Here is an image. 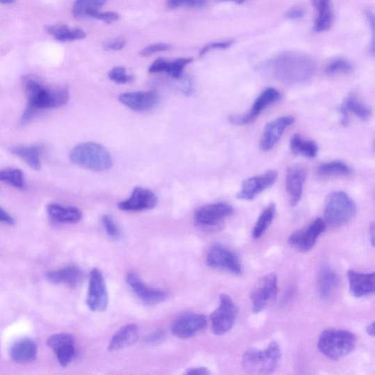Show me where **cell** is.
<instances>
[{"instance_id": "49", "label": "cell", "mask_w": 375, "mask_h": 375, "mask_svg": "<svg viewBox=\"0 0 375 375\" xmlns=\"http://www.w3.org/2000/svg\"><path fill=\"white\" fill-rule=\"evenodd\" d=\"M184 374L188 375H207L210 374L211 372L206 367H193L187 369Z\"/></svg>"}, {"instance_id": "26", "label": "cell", "mask_w": 375, "mask_h": 375, "mask_svg": "<svg viewBox=\"0 0 375 375\" xmlns=\"http://www.w3.org/2000/svg\"><path fill=\"white\" fill-rule=\"evenodd\" d=\"M138 337V327L135 324H128L120 328L111 339L108 350L118 351L136 342Z\"/></svg>"}, {"instance_id": "8", "label": "cell", "mask_w": 375, "mask_h": 375, "mask_svg": "<svg viewBox=\"0 0 375 375\" xmlns=\"http://www.w3.org/2000/svg\"><path fill=\"white\" fill-rule=\"evenodd\" d=\"M207 265L213 269H218L240 275L243 273V266L240 259L231 249L216 244L207 253Z\"/></svg>"}, {"instance_id": "9", "label": "cell", "mask_w": 375, "mask_h": 375, "mask_svg": "<svg viewBox=\"0 0 375 375\" xmlns=\"http://www.w3.org/2000/svg\"><path fill=\"white\" fill-rule=\"evenodd\" d=\"M278 291L279 289L276 275L269 273L263 276L257 282L250 296L254 312L259 313L265 310L267 305L276 299Z\"/></svg>"}, {"instance_id": "6", "label": "cell", "mask_w": 375, "mask_h": 375, "mask_svg": "<svg viewBox=\"0 0 375 375\" xmlns=\"http://www.w3.org/2000/svg\"><path fill=\"white\" fill-rule=\"evenodd\" d=\"M356 207L353 200L343 191L329 194L324 206V221L333 227L347 223L355 216Z\"/></svg>"}, {"instance_id": "27", "label": "cell", "mask_w": 375, "mask_h": 375, "mask_svg": "<svg viewBox=\"0 0 375 375\" xmlns=\"http://www.w3.org/2000/svg\"><path fill=\"white\" fill-rule=\"evenodd\" d=\"M192 61V58H178L173 61L159 58L150 65L149 72L151 74L165 72L175 79H180L185 67Z\"/></svg>"}, {"instance_id": "28", "label": "cell", "mask_w": 375, "mask_h": 375, "mask_svg": "<svg viewBox=\"0 0 375 375\" xmlns=\"http://www.w3.org/2000/svg\"><path fill=\"white\" fill-rule=\"evenodd\" d=\"M47 213L53 221L61 224H75L82 217V214L78 208L59 204L49 205Z\"/></svg>"}, {"instance_id": "34", "label": "cell", "mask_w": 375, "mask_h": 375, "mask_svg": "<svg viewBox=\"0 0 375 375\" xmlns=\"http://www.w3.org/2000/svg\"><path fill=\"white\" fill-rule=\"evenodd\" d=\"M317 173L322 177L349 176L352 174V170L349 165L341 161H333L319 165Z\"/></svg>"}, {"instance_id": "53", "label": "cell", "mask_w": 375, "mask_h": 375, "mask_svg": "<svg viewBox=\"0 0 375 375\" xmlns=\"http://www.w3.org/2000/svg\"><path fill=\"white\" fill-rule=\"evenodd\" d=\"M15 2V0H0V3L12 4Z\"/></svg>"}, {"instance_id": "25", "label": "cell", "mask_w": 375, "mask_h": 375, "mask_svg": "<svg viewBox=\"0 0 375 375\" xmlns=\"http://www.w3.org/2000/svg\"><path fill=\"white\" fill-rule=\"evenodd\" d=\"M84 273L74 266H67L47 273V280L53 284H63L76 287L81 282Z\"/></svg>"}, {"instance_id": "5", "label": "cell", "mask_w": 375, "mask_h": 375, "mask_svg": "<svg viewBox=\"0 0 375 375\" xmlns=\"http://www.w3.org/2000/svg\"><path fill=\"white\" fill-rule=\"evenodd\" d=\"M282 358L280 346L272 342L266 350L251 349L243 357V368L248 374H269L279 367Z\"/></svg>"}, {"instance_id": "7", "label": "cell", "mask_w": 375, "mask_h": 375, "mask_svg": "<svg viewBox=\"0 0 375 375\" xmlns=\"http://www.w3.org/2000/svg\"><path fill=\"white\" fill-rule=\"evenodd\" d=\"M238 308L232 299L225 294L220 296L219 307L212 314V329L215 335H225L233 327Z\"/></svg>"}, {"instance_id": "19", "label": "cell", "mask_w": 375, "mask_h": 375, "mask_svg": "<svg viewBox=\"0 0 375 375\" xmlns=\"http://www.w3.org/2000/svg\"><path fill=\"white\" fill-rule=\"evenodd\" d=\"M158 203L156 194L152 191L136 187L134 189L131 198L119 202V209L125 212H143L152 209Z\"/></svg>"}, {"instance_id": "45", "label": "cell", "mask_w": 375, "mask_h": 375, "mask_svg": "<svg viewBox=\"0 0 375 375\" xmlns=\"http://www.w3.org/2000/svg\"><path fill=\"white\" fill-rule=\"evenodd\" d=\"M126 45V40L122 38H117L108 40L104 47L107 50L119 51L123 49Z\"/></svg>"}, {"instance_id": "21", "label": "cell", "mask_w": 375, "mask_h": 375, "mask_svg": "<svg viewBox=\"0 0 375 375\" xmlns=\"http://www.w3.org/2000/svg\"><path fill=\"white\" fill-rule=\"evenodd\" d=\"M305 177L307 171L301 165H294L287 170L285 186L292 207L296 206L302 197Z\"/></svg>"}, {"instance_id": "1", "label": "cell", "mask_w": 375, "mask_h": 375, "mask_svg": "<svg viewBox=\"0 0 375 375\" xmlns=\"http://www.w3.org/2000/svg\"><path fill=\"white\" fill-rule=\"evenodd\" d=\"M316 64L308 55L287 51L272 58L262 66V71L270 77L291 85H301L314 76Z\"/></svg>"}, {"instance_id": "3", "label": "cell", "mask_w": 375, "mask_h": 375, "mask_svg": "<svg viewBox=\"0 0 375 375\" xmlns=\"http://www.w3.org/2000/svg\"><path fill=\"white\" fill-rule=\"evenodd\" d=\"M70 159L76 165L95 172L108 170L113 166V159L109 151L95 143L77 145L71 152Z\"/></svg>"}, {"instance_id": "11", "label": "cell", "mask_w": 375, "mask_h": 375, "mask_svg": "<svg viewBox=\"0 0 375 375\" xmlns=\"http://www.w3.org/2000/svg\"><path fill=\"white\" fill-rule=\"evenodd\" d=\"M326 229V223L321 218L313 221L308 226L292 234L288 242L298 251L307 253L314 246L317 240Z\"/></svg>"}, {"instance_id": "31", "label": "cell", "mask_w": 375, "mask_h": 375, "mask_svg": "<svg viewBox=\"0 0 375 375\" xmlns=\"http://www.w3.org/2000/svg\"><path fill=\"white\" fill-rule=\"evenodd\" d=\"M43 149L39 145H21L11 149L13 154L20 158L34 170L41 168L40 157Z\"/></svg>"}, {"instance_id": "37", "label": "cell", "mask_w": 375, "mask_h": 375, "mask_svg": "<svg viewBox=\"0 0 375 375\" xmlns=\"http://www.w3.org/2000/svg\"><path fill=\"white\" fill-rule=\"evenodd\" d=\"M0 182L22 190L26 186L24 173L19 169L0 170Z\"/></svg>"}, {"instance_id": "16", "label": "cell", "mask_w": 375, "mask_h": 375, "mask_svg": "<svg viewBox=\"0 0 375 375\" xmlns=\"http://www.w3.org/2000/svg\"><path fill=\"white\" fill-rule=\"evenodd\" d=\"M119 101L135 112L146 113L158 105L160 96L154 90L131 92L120 95Z\"/></svg>"}, {"instance_id": "33", "label": "cell", "mask_w": 375, "mask_h": 375, "mask_svg": "<svg viewBox=\"0 0 375 375\" xmlns=\"http://www.w3.org/2000/svg\"><path fill=\"white\" fill-rule=\"evenodd\" d=\"M290 149L296 155L314 159L317 156L318 146L312 141L303 140L299 134H295L290 138Z\"/></svg>"}, {"instance_id": "38", "label": "cell", "mask_w": 375, "mask_h": 375, "mask_svg": "<svg viewBox=\"0 0 375 375\" xmlns=\"http://www.w3.org/2000/svg\"><path fill=\"white\" fill-rule=\"evenodd\" d=\"M354 69L353 65L349 61L339 58L331 61L326 67V73L328 76L340 74H351Z\"/></svg>"}, {"instance_id": "30", "label": "cell", "mask_w": 375, "mask_h": 375, "mask_svg": "<svg viewBox=\"0 0 375 375\" xmlns=\"http://www.w3.org/2000/svg\"><path fill=\"white\" fill-rule=\"evenodd\" d=\"M313 5L318 11L313 30L317 33H324L330 29L333 22L330 0H313Z\"/></svg>"}, {"instance_id": "43", "label": "cell", "mask_w": 375, "mask_h": 375, "mask_svg": "<svg viewBox=\"0 0 375 375\" xmlns=\"http://www.w3.org/2000/svg\"><path fill=\"white\" fill-rule=\"evenodd\" d=\"M170 49H171V46L168 44H163V43L154 44V45H149L146 47L145 48H144L141 52V54L143 57H148L150 56V55L154 54L157 52L168 51Z\"/></svg>"}, {"instance_id": "12", "label": "cell", "mask_w": 375, "mask_h": 375, "mask_svg": "<svg viewBox=\"0 0 375 375\" xmlns=\"http://www.w3.org/2000/svg\"><path fill=\"white\" fill-rule=\"evenodd\" d=\"M47 344L62 367H65L72 362L77 350L75 340L70 333H56L48 339Z\"/></svg>"}, {"instance_id": "48", "label": "cell", "mask_w": 375, "mask_h": 375, "mask_svg": "<svg viewBox=\"0 0 375 375\" xmlns=\"http://www.w3.org/2000/svg\"><path fill=\"white\" fill-rule=\"evenodd\" d=\"M0 223L13 225L15 223V220L3 208L0 207Z\"/></svg>"}, {"instance_id": "15", "label": "cell", "mask_w": 375, "mask_h": 375, "mask_svg": "<svg viewBox=\"0 0 375 375\" xmlns=\"http://www.w3.org/2000/svg\"><path fill=\"white\" fill-rule=\"evenodd\" d=\"M207 325V319L205 315L192 313L176 319L173 324L171 330L175 337L189 339L204 330Z\"/></svg>"}, {"instance_id": "4", "label": "cell", "mask_w": 375, "mask_h": 375, "mask_svg": "<svg viewBox=\"0 0 375 375\" xmlns=\"http://www.w3.org/2000/svg\"><path fill=\"white\" fill-rule=\"evenodd\" d=\"M357 339L353 333L345 330L327 329L318 341V349L332 360H338L351 353Z\"/></svg>"}, {"instance_id": "18", "label": "cell", "mask_w": 375, "mask_h": 375, "mask_svg": "<svg viewBox=\"0 0 375 375\" xmlns=\"http://www.w3.org/2000/svg\"><path fill=\"white\" fill-rule=\"evenodd\" d=\"M126 281L135 295L147 305H157L166 299V292L147 286L136 273L129 272Z\"/></svg>"}, {"instance_id": "51", "label": "cell", "mask_w": 375, "mask_h": 375, "mask_svg": "<svg viewBox=\"0 0 375 375\" xmlns=\"http://www.w3.org/2000/svg\"><path fill=\"white\" fill-rule=\"evenodd\" d=\"M222 2H232L237 3L239 5H241L245 2V0H221Z\"/></svg>"}, {"instance_id": "22", "label": "cell", "mask_w": 375, "mask_h": 375, "mask_svg": "<svg viewBox=\"0 0 375 375\" xmlns=\"http://www.w3.org/2000/svg\"><path fill=\"white\" fill-rule=\"evenodd\" d=\"M351 113L361 120H367L372 116V112L370 107L360 102L356 95L351 94L346 97L340 109L342 126L346 127L349 124Z\"/></svg>"}, {"instance_id": "47", "label": "cell", "mask_w": 375, "mask_h": 375, "mask_svg": "<svg viewBox=\"0 0 375 375\" xmlns=\"http://www.w3.org/2000/svg\"><path fill=\"white\" fill-rule=\"evenodd\" d=\"M305 15V10L302 8H294L287 13V17L289 19L296 20L301 19Z\"/></svg>"}, {"instance_id": "20", "label": "cell", "mask_w": 375, "mask_h": 375, "mask_svg": "<svg viewBox=\"0 0 375 375\" xmlns=\"http://www.w3.org/2000/svg\"><path fill=\"white\" fill-rule=\"evenodd\" d=\"M294 122L295 118L291 116L281 117L269 122L262 135L261 149L264 151L271 150L279 142L285 131Z\"/></svg>"}, {"instance_id": "13", "label": "cell", "mask_w": 375, "mask_h": 375, "mask_svg": "<svg viewBox=\"0 0 375 375\" xmlns=\"http://www.w3.org/2000/svg\"><path fill=\"white\" fill-rule=\"evenodd\" d=\"M278 173L271 170L260 175L244 180L237 198L242 200H253L260 193L271 188L276 182Z\"/></svg>"}, {"instance_id": "42", "label": "cell", "mask_w": 375, "mask_h": 375, "mask_svg": "<svg viewBox=\"0 0 375 375\" xmlns=\"http://www.w3.org/2000/svg\"><path fill=\"white\" fill-rule=\"evenodd\" d=\"M91 18L102 21L107 24H111L118 21L120 17L118 13L114 12L103 13L99 12V10H96L93 13Z\"/></svg>"}, {"instance_id": "29", "label": "cell", "mask_w": 375, "mask_h": 375, "mask_svg": "<svg viewBox=\"0 0 375 375\" xmlns=\"http://www.w3.org/2000/svg\"><path fill=\"white\" fill-rule=\"evenodd\" d=\"M340 278L330 267H324L319 277V294L324 299L335 295L340 287Z\"/></svg>"}, {"instance_id": "50", "label": "cell", "mask_w": 375, "mask_h": 375, "mask_svg": "<svg viewBox=\"0 0 375 375\" xmlns=\"http://www.w3.org/2000/svg\"><path fill=\"white\" fill-rule=\"evenodd\" d=\"M367 332L369 336L374 337V323H372L367 326Z\"/></svg>"}, {"instance_id": "44", "label": "cell", "mask_w": 375, "mask_h": 375, "mask_svg": "<svg viewBox=\"0 0 375 375\" xmlns=\"http://www.w3.org/2000/svg\"><path fill=\"white\" fill-rule=\"evenodd\" d=\"M233 44L232 40L222 41V42H216L207 45L200 51V56H204L208 51L214 49H226L230 48Z\"/></svg>"}, {"instance_id": "39", "label": "cell", "mask_w": 375, "mask_h": 375, "mask_svg": "<svg viewBox=\"0 0 375 375\" xmlns=\"http://www.w3.org/2000/svg\"><path fill=\"white\" fill-rule=\"evenodd\" d=\"M208 0H168L166 5L171 9L179 8H198L204 7Z\"/></svg>"}, {"instance_id": "24", "label": "cell", "mask_w": 375, "mask_h": 375, "mask_svg": "<svg viewBox=\"0 0 375 375\" xmlns=\"http://www.w3.org/2000/svg\"><path fill=\"white\" fill-rule=\"evenodd\" d=\"M36 343L31 339H22L11 346L10 356L13 362L17 364H30L37 357Z\"/></svg>"}, {"instance_id": "14", "label": "cell", "mask_w": 375, "mask_h": 375, "mask_svg": "<svg viewBox=\"0 0 375 375\" xmlns=\"http://www.w3.org/2000/svg\"><path fill=\"white\" fill-rule=\"evenodd\" d=\"M232 207L226 202H217L199 208L196 212L197 223L203 227H214L232 215Z\"/></svg>"}, {"instance_id": "46", "label": "cell", "mask_w": 375, "mask_h": 375, "mask_svg": "<svg viewBox=\"0 0 375 375\" xmlns=\"http://www.w3.org/2000/svg\"><path fill=\"white\" fill-rule=\"evenodd\" d=\"M165 333L163 330H157L150 333L145 340V342L147 344H155L164 339Z\"/></svg>"}, {"instance_id": "2", "label": "cell", "mask_w": 375, "mask_h": 375, "mask_svg": "<svg viewBox=\"0 0 375 375\" xmlns=\"http://www.w3.org/2000/svg\"><path fill=\"white\" fill-rule=\"evenodd\" d=\"M22 83L27 102L22 125L29 122L40 111L63 106L69 100L65 88H48L32 76L23 77Z\"/></svg>"}, {"instance_id": "17", "label": "cell", "mask_w": 375, "mask_h": 375, "mask_svg": "<svg viewBox=\"0 0 375 375\" xmlns=\"http://www.w3.org/2000/svg\"><path fill=\"white\" fill-rule=\"evenodd\" d=\"M281 94L277 90L270 88L264 90L256 99L251 110L241 116H231L230 121L234 125H246L253 122L266 108L279 102Z\"/></svg>"}, {"instance_id": "52", "label": "cell", "mask_w": 375, "mask_h": 375, "mask_svg": "<svg viewBox=\"0 0 375 375\" xmlns=\"http://www.w3.org/2000/svg\"><path fill=\"white\" fill-rule=\"evenodd\" d=\"M370 233H371V235H372V238H371V241H372V245L374 246V225H372L371 227V231H370Z\"/></svg>"}, {"instance_id": "10", "label": "cell", "mask_w": 375, "mask_h": 375, "mask_svg": "<svg viewBox=\"0 0 375 375\" xmlns=\"http://www.w3.org/2000/svg\"><path fill=\"white\" fill-rule=\"evenodd\" d=\"M87 304L94 312H104L108 307L109 296L104 277L98 269H93L90 274Z\"/></svg>"}, {"instance_id": "36", "label": "cell", "mask_w": 375, "mask_h": 375, "mask_svg": "<svg viewBox=\"0 0 375 375\" xmlns=\"http://www.w3.org/2000/svg\"><path fill=\"white\" fill-rule=\"evenodd\" d=\"M276 214V205L269 204L259 216L253 232L254 239H259L270 227Z\"/></svg>"}, {"instance_id": "40", "label": "cell", "mask_w": 375, "mask_h": 375, "mask_svg": "<svg viewBox=\"0 0 375 375\" xmlns=\"http://www.w3.org/2000/svg\"><path fill=\"white\" fill-rule=\"evenodd\" d=\"M111 80L118 83V84H127L131 81L134 77L127 73L126 69L123 67H115L109 73Z\"/></svg>"}, {"instance_id": "23", "label": "cell", "mask_w": 375, "mask_h": 375, "mask_svg": "<svg viewBox=\"0 0 375 375\" xmlns=\"http://www.w3.org/2000/svg\"><path fill=\"white\" fill-rule=\"evenodd\" d=\"M350 292L353 296L359 298L374 293L375 273H361L353 270L347 272Z\"/></svg>"}, {"instance_id": "32", "label": "cell", "mask_w": 375, "mask_h": 375, "mask_svg": "<svg viewBox=\"0 0 375 375\" xmlns=\"http://www.w3.org/2000/svg\"><path fill=\"white\" fill-rule=\"evenodd\" d=\"M45 29L49 34L62 42L83 40L86 37V33L81 29L65 24L49 25Z\"/></svg>"}, {"instance_id": "41", "label": "cell", "mask_w": 375, "mask_h": 375, "mask_svg": "<svg viewBox=\"0 0 375 375\" xmlns=\"http://www.w3.org/2000/svg\"><path fill=\"white\" fill-rule=\"evenodd\" d=\"M102 223L109 237L118 239L120 237V230L112 217L104 215L102 217Z\"/></svg>"}, {"instance_id": "35", "label": "cell", "mask_w": 375, "mask_h": 375, "mask_svg": "<svg viewBox=\"0 0 375 375\" xmlns=\"http://www.w3.org/2000/svg\"><path fill=\"white\" fill-rule=\"evenodd\" d=\"M106 0H76L73 6V15L77 18H91L93 13L99 10Z\"/></svg>"}]
</instances>
